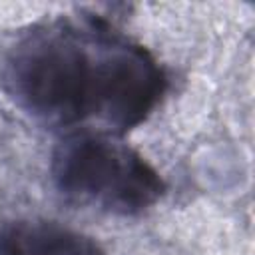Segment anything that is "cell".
<instances>
[{"label":"cell","mask_w":255,"mask_h":255,"mask_svg":"<svg viewBox=\"0 0 255 255\" xmlns=\"http://www.w3.org/2000/svg\"><path fill=\"white\" fill-rule=\"evenodd\" d=\"M2 76L16 104L46 124L100 120L116 129L139 124L163 84L143 50L72 26L24 36L10 50Z\"/></svg>","instance_id":"1"},{"label":"cell","mask_w":255,"mask_h":255,"mask_svg":"<svg viewBox=\"0 0 255 255\" xmlns=\"http://www.w3.org/2000/svg\"><path fill=\"white\" fill-rule=\"evenodd\" d=\"M52 173L58 189L100 207L133 213L161 193L157 173L129 147L104 135H72L54 153Z\"/></svg>","instance_id":"2"},{"label":"cell","mask_w":255,"mask_h":255,"mask_svg":"<svg viewBox=\"0 0 255 255\" xmlns=\"http://www.w3.org/2000/svg\"><path fill=\"white\" fill-rule=\"evenodd\" d=\"M6 255H102L90 239L56 225H20L4 239Z\"/></svg>","instance_id":"3"}]
</instances>
